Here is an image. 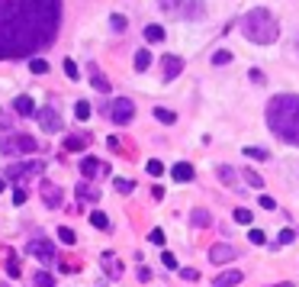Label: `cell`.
Returning a JSON list of instances; mask_svg holds the SVG:
<instances>
[{
    "label": "cell",
    "instance_id": "cell-1",
    "mask_svg": "<svg viewBox=\"0 0 299 287\" xmlns=\"http://www.w3.org/2000/svg\"><path fill=\"white\" fill-rule=\"evenodd\" d=\"M61 0H0V62L32 58L58 39Z\"/></svg>",
    "mask_w": 299,
    "mask_h": 287
},
{
    "label": "cell",
    "instance_id": "cell-2",
    "mask_svg": "<svg viewBox=\"0 0 299 287\" xmlns=\"http://www.w3.org/2000/svg\"><path fill=\"white\" fill-rule=\"evenodd\" d=\"M267 126L277 139L299 145V94H277V97H270Z\"/></svg>",
    "mask_w": 299,
    "mask_h": 287
},
{
    "label": "cell",
    "instance_id": "cell-3",
    "mask_svg": "<svg viewBox=\"0 0 299 287\" xmlns=\"http://www.w3.org/2000/svg\"><path fill=\"white\" fill-rule=\"evenodd\" d=\"M238 26H241L244 39L258 42V46H270V42H277V36H280V23L274 20V13L264 10V7H254V10H248V13L241 16Z\"/></svg>",
    "mask_w": 299,
    "mask_h": 287
},
{
    "label": "cell",
    "instance_id": "cell-4",
    "mask_svg": "<svg viewBox=\"0 0 299 287\" xmlns=\"http://www.w3.org/2000/svg\"><path fill=\"white\" fill-rule=\"evenodd\" d=\"M36 149H39L36 139L26 136V133H16V136H4V139H0V152H4V155H29V152H36Z\"/></svg>",
    "mask_w": 299,
    "mask_h": 287
},
{
    "label": "cell",
    "instance_id": "cell-5",
    "mask_svg": "<svg viewBox=\"0 0 299 287\" xmlns=\"http://www.w3.org/2000/svg\"><path fill=\"white\" fill-rule=\"evenodd\" d=\"M26 255H32V258H39L42 265H52L58 258V252H55V245H52L48 239H32L29 245H26Z\"/></svg>",
    "mask_w": 299,
    "mask_h": 287
},
{
    "label": "cell",
    "instance_id": "cell-6",
    "mask_svg": "<svg viewBox=\"0 0 299 287\" xmlns=\"http://www.w3.org/2000/svg\"><path fill=\"white\" fill-rule=\"evenodd\" d=\"M45 171V161H39V158H32V161H23V165H13L10 171H7V178H16V181H26V178H32V175H42Z\"/></svg>",
    "mask_w": 299,
    "mask_h": 287
},
{
    "label": "cell",
    "instance_id": "cell-7",
    "mask_svg": "<svg viewBox=\"0 0 299 287\" xmlns=\"http://www.w3.org/2000/svg\"><path fill=\"white\" fill-rule=\"evenodd\" d=\"M113 123L116 126H129V119L135 116V103L126 100V97H119V100H113Z\"/></svg>",
    "mask_w": 299,
    "mask_h": 287
},
{
    "label": "cell",
    "instance_id": "cell-8",
    "mask_svg": "<svg viewBox=\"0 0 299 287\" xmlns=\"http://www.w3.org/2000/svg\"><path fill=\"white\" fill-rule=\"evenodd\" d=\"M36 116H39V126L45 133H58L61 129V116H58L55 107H42V110H36Z\"/></svg>",
    "mask_w": 299,
    "mask_h": 287
},
{
    "label": "cell",
    "instance_id": "cell-9",
    "mask_svg": "<svg viewBox=\"0 0 299 287\" xmlns=\"http://www.w3.org/2000/svg\"><path fill=\"white\" fill-rule=\"evenodd\" d=\"M81 175L84 178H96V175H110V165H103L100 158H93V155H87L81 161Z\"/></svg>",
    "mask_w": 299,
    "mask_h": 287
},
{
    "label": "cell",
    "instance_id": "cell-10",
    "mask_svg": "<svg viewBox=\"0 0 299 287\" xmlns=\"http://www.w3.org/2000/svg\"><path fill=\"white\" fill-rule=\"evenodd\" d=\"M100 268L113 277V281H119V277H122V265H119L116 252H103V255H100Z\"/></svg>",
    "mask_w": 299,
    "mask_h": 287
},
{
    "label": "cell",
    "instance_id": "cell-11",
    "mask_svg": "<svg viewBox=\"0 0 299 287\" xmlns=\"http://www.w3.org/2000/svg\"><path fill=\"white\" fill-rule=\"evenodd\" d=\"M161 71H164V81H174V77L183 71V58H177V55H164V58H161Z\"/></svg>",
    "mask_w": 299,
    "mask_h": 287
},
{
    "label": "cell",
    "instance_id": "cell-12",
    "mask_svg": "<svg viewBox=\"0 0 299 287\" xmlns=\"http://www.w3.org/2000/svg\"><path fill=\"white\" fill-rule=\"evenodd\" d=\"M42 200H45L48 210H58L61 207V187L52 184V181H45V184H42Z\"/></svg>",
    "mask_w": 299,
    "mask_h": 287
},
{
    "label": "cell",
    "instance_id": "cell-13",
    "mask_svg": "<svg viewBox=\"0 0 299 287\" xmlns=\"http://www.w3.org/2000/svg\"><path fill=\"white\" fill-rule=\"evenodd\" d=\"M232 258H235L232 245H213V249H209V262H213V265H228Z\"/></svg>",
    "mask_w": 299,
    "mask_h": 287
},
{
    "label": "cell",
    "instance_id": "cell-14",
    "mask_svg": "<svg viewBox=\"0 0 299 287\" xmlns=\"http://www.w3.org/2000/svg\"><path fill=\"white\" fill-rule=\"evenodd\" d=\"M174 181H180V184H190L193 181V165H187V161H180V165H174Z\"/></svg>",
    "mask_w": 299,
    "mask_h": 287
},
{
    "label": "cell",
    "instance_id": "cell-15",
    "mask_svg": "<svg viewBox=\"0 0 299 287\" xmlns=\"http://www.w3.org/2000/svg\"><path fill=\"white\" fill-rule=\"evenodd\" d=\"M77 200H87V203H96V200H100V190L96 187H90V184H77Z\"/></svg>",
    "mask_w": 299,
    "mask_h": 287
},
{
    "label": "cell",
    "instance_id": "cell-16",
    "mask_svg": "<svg viewBox=\"0 0 299 287\" xmlns=\"http://www.w3.org/2000/svg\"><path fill=\"white\" fill-rule=\"evenodd\" d=\"M219 181L228 184V187H238V171L228 168V165H219Z\"/></svg>",
    "mask_w": 299,
    "mask_h": 287
},
{
    "label": "cell",
    "instance_id": "cell-17",
    "mask_svg": "<svg viewBox=\"0 0 299 287\" xmlns=\"http://www.w3.org/2000/svg\"><path fill=\"white\" fill-rule=\"evenodd\" d=\"M241 281H244L241 271H225V274L216 277V287H235V284H241Z\"/></svg>",
    "mask_w": 299,
    "mask_h": 287
},
{
    "label": "cell",
    "instance_id": "cell-18",
    "mask_svg": "<svg viewBox=\"0 0 299 287\" xmlns=\"http://www.w3.org/2000/svg\"><path fill=\"white\" fill-rule=\"evenodd\" d=\"M16 113H23V116H32V113H36V103H32V97H26V94H20V97H16Z\"/></svg>",
    "mask_w": 299,
    "mask_h": 287
},
{
    "label": "cell",
    "instance_id": "cell-19",
    "mask_svg": "<svg viewBox=\"0 0 299 287\" xmlns=\"http://www.w3.org/2000/svg\"><path fill=\"white\" fill-rule=\"evenodd\" d=\"M158 4H161L164 13H180L183 16V7H187L190 0H158Z\"/></svg>",
    "mask_w": 299,
    "mask_h": 287
},
{
    "label": "cell",
    "instance_id": "cell-20",
    "mask_svg": "<svg viewBox=\"0 0 299 287\" xmlns=\"http://www.w3.org/2000/svg\"><path fill=\"white\" fill-rule=\"evenodd\" d=\"M90 84H93L96 91H103V94L110 91V81H107V77H103L100 71H96V68H90Z\"/></svg>",
    "mask_w": 299,
    "mask_h": 287
},
{
    "label": "cell",
    "instance_id": "cell-21",
    "mask_svg": "<svg viewBox=\"0 0 299 287\" xmlns=\"http://www.w3.org/2000/svg\"><path fill=\"white\" fill-rule=\"evenodd\" d=\"M58 239L65 242V245H74V242H77V232L71 229V226H58Z\"/></svg>",
    "mask_w": 299,
    "mask_h": 287
},
{
    "label": "cell",
    "instance_id": "cell-22",
    "mask_svg": "<svg viewBox=\"0 0 299 287\" xmlns=\"http://www.w3.org/2000/svg\"><path fill=\"white\" fill-rule=\"evenodd\" d=\"M148 65H152V52H148V49H138V55H135V71H145Z\"/></svg>",
    "mask_w": 299,
    "mask_h": 287
},
{
    "label": "cell",
    "instance_id": "cell-23",
    "mask_svg": "<svg viewBox=\"0 0 299 287\" xmlns=\"http://www.w3.org/2000/svg\"><path fill=\"white\" fill-rule=\"evenodd\" d=\"M84 145H87L84 136H68V139H65V149H68V152H81Z\"/></svg>",
    "mask_w": 299,
    "mask_h": 287
},
{
    "label": "cell",
    "instance_id": "cell-24",
    "mask_svg": "<svg viewBox=\"0 0 299 287\" xmlns=\"http://www.w3.org/2000/svg\"><path fill=\"white\" fill-rule=\"evenodd\" d=\"M90 223L96 226V229H103V232L110 229V216H107V213H100V210H93V213H90Z\"/></svg>",
    "mask_w": 299,
    "mask_h": 287
},
{
    "label": "cell",
    "instance_id": "cell-25",
    "mask_svg": "<svg viewBox=\"0 0 299 287\" xmlns=\"http://www.w3.org/2000/svg\"><path fill=\"white\" fill-rule=\"evenodd\" d=\"M145 39H148V42H161V39H164V29H161L158 23H155V26H145Z\"/></svg>",
    "mask_w": 299,
    "mask_h": 287
},
{
    "label": "cell",
    "instance_id": "cell-26",
    "mask_svg": "<svg viewBox=\"0 0 299 287\" xmlns=\"http://www.w3.org/2000/svg\"><path fill=\"white\" fill-rule=\"evenodd\" d=\"M244 155H248V158L264 161V158H267V149H261V145H248V149H244Z\"/></svg>",
    "mask_w": 299,
    "mask_h": 287
},
{
    "label": "cell",
    "instance_id": "cell-27",
    "mask_svg": "<svg viewBox=\"0 0 299 287\" xmlns=\"http://www.w3.org/2000/svg\"><path fill=\"white\" fill-rule=\"evenodd\" d=\"M244 181H248V184H251V187H258V190L264 187V178L258 175V171H251V168H248V171H244Z\"/></svg>",
    "mask_w": 299,
    "mask_h": 287
},
{
    "label": "cell",
    "instance_id": "cell-28",
    "mask_svg": "<svg viewBox=\"0 0 299 287\" xmlns=\"http://www.w3.org/2000/svg\"><path fill=\"white\" fill-rule=\"evenodd\" d=\"M155 119H161V123H174L177 116H174L171 110H164V107H155Z\"/></svg>",
    "mask_w": 299,
    "mask_h": 287
},
{
    "label": "cell",
    "instance_id": "cell-29",
    "mask_svg": "<svg viewBox=\"0 0 299 287\" xmlns=\"http://www.w3.org/2000/svg\"><path fill=\"white\" fill-rule=\"evenodd\" d=\"M116 190H119V194H132V190H135V181H126V178H116Z\"/></svg>",
    "mask_w": 299,
    "mask_h": 287
},
{
    "label": "cell",
    "instance_id": "cell-30",
    "mask_svg": "<svg viewBox=\"0 0 299 287\" xmlns=\"http://www.w3.org/2000/svg\"><path fill=\"white\" fill-rule=\"evenodd\" d=\"M145 168H148V175H152V178H158V175H164V165H161V161H158V158H152V161H148V165H145Z\"/></svg>",
    "mask_w": 299,
    "mask_h": 287
},
{
    "label": "cell",
    "instance_id": "cell-31",
    "mask_svg": "<svg viewBox=\"0 0 299 287\" xmlns=\"http://www.w3.org/2000/svg\"><path fill=\"white\" fill-rule=\"evenodd\" d=\"M74 116H77V119H87V116H90V107H87L84 100H77V103H74Z\"/></svg>",
    "mask_w": 299,
    "mask_h": 287
},
{
    "label": "cell",
    "instance_id": "cell-32",
    "mask_svg": "<svg viewBox=\"0 0 299 287\" xmlns=\"http://www.w3.org/2000/svg\"><path fill=\"white\" fill-rule=\"evenodd\" d=\"M36 287H55V281H52L48 271H39V274H36Z\"/></svg>",
    "mask_w": 299,
    "mask_h": 287
},
{
    "label": "cell",
    "instance_id": "cell-33",
    "mask_svg": "<svg viewBox=\"0 0 299 287\" xmlns=\"http://www.w3.org/2000/svg\"><path fill=\"white\" fill-rule=\"evenodd\" d=\"M235 223L248 226V223H251V210H244V207H238V210H235Z\"/></svg>",
    "mask_w": 299,
    "mask_h": 287
},
{
    "label": "cell",
    "instance_id": "cell-34",
    "mask_svg": "<svg viewBox=\"0 0 299 287\" xmlns=\"http://www.w3.org/2000/svg\"><path fill=\"white\" fill-rule=\"evenodd\" d=\"M193 226H209V213L206 210H193Z\"/></svg>",
    "mask_w": 299,
    "mask_h": 287
},
{
    "label": "cell",
    "instance_id": "cell-35",
    "mask_svg": "<svg viewBox=\"0 0 299 287\" xmlns=\"http://www.w3.org/2000/svg\"><path fill=\"white\" fill-rule=\"evenodd\" d=\"M110 23H113V29H116V32L126 29V16H122V13H113V16H110Z\"/></svg>",
    "mask_w": 299,
    "mask_h": 287
},
{
    "label": "cell",
    "instance_id": "cell-36",
    "mask_svg": "<svg viewBox=\"0 0 299 287\" xmlns=\"http://www.w3.org/2000/svg\"><path fill=\"white\" fill-rule=\"evenodd\" d=\"M228 62H232V52H216V55H213V65H228Z\"/></svg>",
    "mask_w": 299,
    "mask_h": 287
},
{
    "label": "cell",
    "instance_id": "cell-37",
    "mask_svg": "<svg viewBox=\"0 0 299 287\" xmlns=\"http://www.w3.org/2000/svg\"><path fill=\"white\" fill-rule=\"evenodd\" d=\"M29 68H32V74H45V71H48V65L42 62V58H32V62H29Z\"/></svg>",
    "mask_w": 299,
    "mask_h": 287
},
{
    "label": "cell",
    "instance_id": "cell-38",
    "mask_svg": "<svg viewBox=\"0 0 299 287\" xmlns=\"http://www.w3.org/2000/svg\"><path fill=\"white\" fill-rule=\"evenodd\" d=\"M65 74L71 77V81H77V77H81V74H77V65L71 62V58H65Z\"/></svg>",
    "mask_w": 299,
    "mask_h": 287
},
{
    "label": "cell",
    "instance_id": "cell-39",
    "mask_svg": "<svg viewBox=\"0 0 299 287\" xmlns=\"http://www.w3.org/2000/svg\"><path fill=\"white\" fill-rule=\"evenodd\" d=\"M180 277L183 281H200V271L196 268H180Z\"/></svg>",
    "mask_w": 299,
    "mask_h": 287
},
{
    "label": "cell",
    "instance_id": "cell-40",
    "mask_svg": "<svg viewBox=\"0 0 299 287\" xmlns=\"http://www.w3.org/2000/svg\"><path fill=\"white\" fill-rule=\"evenodd\" d=\"M293 239H296V232H293V229H280V245H289Z\"/></svg>",
    "mask_w": 299,
    "mask_h": 287
},
{
    "label": "cell",
    "instance_id": "cell-41",
    "mask_svg": "<svg viewBox=\"0 0 299 287\" xmlns=\"http://www.w3.org/2000/svg\"><path fill=\"white\" fill-rule=\"evenodd\" d=\"M248 74H251V81H254V84H264V81H267V74H264L261 68H251Z\"/></svg>",
    "mask_w": 299,
    "mask_h": 287
},
{
    "label": "cell",
    "instance_id": "cell-42",
    "mask_svg": "<svg viewBox=\"0 0 299 287\" xmlns=\"http://www.w3.org/2000/svg\"><path fill=\"white\" fill-rule=\"evenodd\" d=\"M261 207H264V210H277V200L267 197V194H261Z\"/></svg>",
    "mask_w": 299,
    "mask_h": 287
},
{
    "label": "cell",
    "instance_id": "cell-43",
    "mask_svg": "<svg viewBox=\"0 0 299 287\" xmlns=\"http://www.w3.org/2000/svg\"><path fill=\"white\" fill-rule=\"evenodd\" d=\"M161 258H164V268H171V271H177V258H174L171 252H164Z\"/></svg>",
    "mask_w": 299,
    "mask_h": 287
},
{
    "label": "cell",
    "instance_id": "cell-44",
    "mask_svg": "<svg viewBox=\"0 0 299 287\" xmlns=\"http://www.w3.org/2000/svg\"><path fill=\"white\" fill-rule=\"evenodd\" d=\"M7 271H10L13 277H20V265H16V258H13V255L7 258Z\"/></svg>",
    "mask_w": 299,
    "mask_h": 287
},
{
    "label": "cell",
    "instance_id": "cell-45",
    "mask_svg": "<svg viewBox=\"0 0 299 287\" xmlns=\"http://www.w3.org/2000/svg\"><path fill=\"white\" fill-rule=\"evenodd\" d=\"M10 126H13L10 113H4V110H0V129H4V133H7V129H10Z\"/></svg>",
    "mask_w": 299,
    "mask_h": 287
},
{
    "label": "cell",
    "instance_id": "cell-46",
    "mask_svg": "<svg viewBox=\"0 0 299 287\" xmlns=\"http://www.w3.org/2000/svg\"><path fill=\"white\" fill-rule=\"evenodd\" d=\"M248 239L254 242V245H264V232H261V229H251V232H248Z\"/></svg>",
    "mask_w": 299,
    "mask_h": 287
},
{
    "label": "cell",
    "instance_id": "cell-47",
    "mask_svg": "<svg viewBox=\"0 0 299 287\" xmlns=\"http://www.w3.org/2000/svg\"><path fill=\"white\" fill-rule=\"evenodd\" d=\"M13 203H26V190H23V187L13 190Z\"/></svg>",
    "mask_w": 299,
    "mask_h": 287
},
{
    "label": "cell",
    "instance_id": "cell-48",
    "mask_svg": "<svg viewBox=\"0 0 299 287\" xmlns=\"http://www.w3.org/2000/svg\"><path fill=\"white\" fill-rule=\"evenodd\" d=\"M148 239H152L155 245H164V232H161V229H155V232H152V236H148Z\"/></svg>",
    "mask_w": 299,
    "mask_h": 287
},
{
    "label": "cell",
    "instance_id": "cell-49",
    "mask_svg": "<svg viewBox=\"0 0 299 287\" xmlns=\"http://www.w3.org/2000/svg\"><path fill=\"white\" fill-rule=\"evenodd\" d=\"M138 281H152V271H148V268H138Z\"/></svg>",
    "mask_w": 299,
    "mask_h": 287
},
{
    "label": "cell",
    "instance_id": "cell-50",
    "mask_svg": "<svg viewBox=\"0 0 299 287\" xmlns=\"http://www.w3.org/2000/svg\"><path fill=\"white\" fill-rule=\"evenodd\" d=\"M4 190H7V178H0V194H4Z\"/></svg>",
    "mask_w": 299,
    "mask_h": 287
},
{
    "label": "cell",
    "instance_id": "cell-51",
    "mask_svg": "<svg viewBox=\"0 0 299 287\" xmlns=\"http://www.w3.org/2000/svg\"><path fill=\"white\" fill-rule=\"evenodd\" d=\"M274 287H293V284H289V281H286V284H274Z\"/></svg>",
    "mask_w": 299,
    "mask_h": 287
},
{
    "label": "cell",
    "instance_id": "cell-52",
    "mask_svg": "<svg viewBox=\"0 0 299 287\" xmlns=\"http://www.w3.org/2000/svg\"><path fill=\"white\" fill-rule=\"evenodd\" d=\"M0 287H10V284H0Z\"/></svg>",
    "mask_w": 299,
    "mask_h": 287
}]
</instances>
